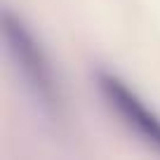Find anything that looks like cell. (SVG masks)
<instances>
[{
	"label": "cell",
	"mask_w": 160,
	"mask_h": 160,
	"mask_svg": "<svg viewBox=\"0 0 160 160\" xmlns=\"http://www.w3.org/2000/svg\"><path fill=\"white\" fill-rule=\"evenodd\" d=\"M2 35H5L10 54L14 59V64L19 66L35 101L50 115H61V108H64L61 85L50 57L40 45V40L31 33V28L19 17L10 14V12L2 14Z\"/></svg>",
	"instance_id": "1"
},
{
	"label": "cell",
	"mask_w": 160,
	"mask_h": 160,
	"mask_svg": "<svg viewBox=\"0 0 160 160\" xmlns=\"http://www.w3.org/2000/svg\"><path fill=\"white\" fill-rule=\"evenodd\" d=\"M97 87L106 104L115 111L122 122L148 146L160 151V115L115 73H97Z\"/></svg>",
	"instance_id": "2"
}]
</instances>
